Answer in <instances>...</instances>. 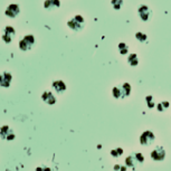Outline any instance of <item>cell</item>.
<instances>
[{
	"instance_id": "2e32d148",
	"label": "cell",
	"mask_w": 171,
	"mask_h": 171,
	"mask_svg": "<svg viewBox=\"0 0 171 171\" xmlns=\"http://www.w3.org/2000/svg\"><path fill=\"white\" fill-rule=\"evenodd\" d=\"M119 49H120V54L121 55H125L129 52V47H127V45L125 43H120L119 44Z\"/></svg>"
},
{
	"instance_id": "83f0119b",
	"label": "cell",
	"mask_w": 171,
	"mask_h": 171,
	"mask_svg": "<svg viewBox=\"0 0 171 171\" xmlns=\"http://www.w3.org/2000/svg\"><path fill=\"white\" fill-rule=\"evenodd\" d=\"M43 169H44V171H50V169L47 167H43Z\"/></svg>"
},
{
	"instance_id": "4316f807",
	"label": "cell",
	"mask_w": 171,
	"mask_h": 171,
	"mask_svg": "<svg viewBox=\"0 0 171 171\" xmlns=\"http://www.w3.org/2000/svg\"><path fill=\"white\" fill-rule=\"evenodd\" d=\"M36 171H44V169H43V167H38V168L36 169Z\"/></svg>"
},
{
	"instance_id": "d4e9b609",
	"label": "cell",
	"mask_w": 171,
	"mask_h": 171,
	"mask_svg": "<svg viewBox=\"0 0 171 171\" xmlns=\"http://www.w3.org/2000/svg\"><path fill=\"white\" fill-rule=\"evenodd\" d=\"M120 168H121V167L119 166V165H115V166H114V170H115V171H120Z\"/></svg>"
},
{
	"instance_id": "d6986e66",
	"label": "cell",
	"mask_w": 171,
	"mask_h": 171,
	"mask_svg": "<svg viewBox=\"0 0 171 171\" xmlns=\"http://www.w3.org/2000/svg\"><path fill=\"white\" fill-rule=\"evenodd\" d=\"M112 93H113V96H114L115 99H120V97H122L121 87H119V86H116V87L113 88V89H112Z\"/></svg>"
},
{
	"instance_id": "7a4b0ae2",
	"label": "cell",
	"mask_w": 171,
	"mask_h": 171,
	"mask_svg": "<svg viewBox=\"0 0 171 171\" xmlns=\"http://www.w3.org/2000/svg\"><path fill=\"white\" fill-rule=\"evenodd\" d=\"M35 45V37L31 35H27L19 41V48L22 52H27Z\"/></svg>"
},
{
	"instance_id": "cb8c5ba5",
	"label": "cell",
	"mask_w": 171,
	"mask_h": 171,
	"mask_svg": "<svg viewBox=\"0 0 171 171\" xmlns=\"http://www.w3.org/2000/svg\"><path fill=\"white\" fill-rule=\"evenodd\" d=\"M161 104L163 105L165 109H168V107H169V102H166V101H165V102H161Z\"/></svg>"
},
{
	"instance_id": "8992f818",
	"label": "cell",
	"mask_w": 171,
	"mask_h": 171,
	"mask_svg": "<svg viewBox=\"0 0 171 171\" xmlns=\"http://www.w3.org/2000/svg\"><path fill=\"white\" fill-rule=\"evenodd\" d=\"M151 158L155 161H162L166 158V151L162 147H157L152 152H151Z\"/></svg>"
},
{
	"instance_id": "7c38bea8",
	"label": "cell",
	"mask_w": 171,
	"mask_h": 171,
	"mask_svg": "<svg viewBox=\"0 0 171 171\" xmlns=\"http://www.w3.org/2000/svg\"><path fill=\"white\" fill-rule=\"evenodd\" d=\"M52 86H53V88L55 89L57 93H63L66 89V85H65V83L63 81H55Z\"/></svg>"
},
{
	"instance_id": "e0dca14e",
	"label": "cell",
	"mask_w": 171,
	"mask_h": 171,
	"mask_svg": "<svg viewBox=\"0 0 171 171\" xmlns=\"http://www.w3.org/2000/svg\"><path fill=\"white\" fill-rule=\"evenodd\" d=\"M135 38L138 39L139 41H141V43H144V41H147V39H148V36L143 33H137L135 34Z\"/></svg>"
},
{
	"instance_id": "484cf974",
	"label": "cell",
	"mask_w": 171,
	"mask_h": 171,
	"mask_svg": "<svg viewBox=\"0 0 171 171\" xmlns=\"http://www.w3.org/2000/svg\"><path fill=\"white\" fill-rule=\"evenodd\" d=\"M120 171H127V166H122L121 168H120Z\"/></svg>"
},
{
	"instance_id": "8fae6325",
	"label": "cell",
	"mask_w": 171,
	"mask_h": 171,
	"mask_svg": "<svg viewBox=\"0 0 171 171\" xmlns=\"http://www.w3.org/2000/svg\"><path fill=\"white\" fill-rule=\"evenodd\" d=\"M59 6H61V1L59 0H46L44 2L45 9H47V10H52V9L58 8Z\"/></svg>"
},
{
	"instance_id": "ffe728a7",
	"label": "cell",
	"mask_w": 171,
	"mask_h": 171,
	"mask_svg": "<svg viewBox=\"0 0 171 171\" xmlns=\"http://www.w3.org/2000/svg\"><path fill=\"white\" fill-rule=\"evenodd\" d=\"M122 155H123V149H121V148H117V149H114L111 151V155H113L114 158H117V157H120Z\"/></svg>"
},
{
	"instance_id": "52a82bcc",
	"label": "cell",
	"mask_w": 171,
	"mask_h": 171,
	"mask_svg": "<svg viewBox=\"0 0 171 171\" xmlns=\"http://www.w3.org/2000/svg\"><path fill=\"white\" fill-rule=\"evenodd\" d=\"M19 6L16 5V4H11L7 7V9H6L5 14L7 17H9V18H16L18 15H19Z\"/></svg>"
},
{
	"instance_id": "9c48e42d",
	"label": "cell",
	"mask_w": 171,
	"mask_h": 171,
	"mask_svg": "<svg viewBox=\"0 0 171 171\" xmlns=\"http://www.w3.org/2000/svg\"><path fill=\"white\" fill-rule=\"evenodd\" d=\"M11 79H12V76H11L10 73H2L0 74V86L2 87H9L11 83Z\"/></svg>"
},
{
	"instance_id": "3957f363",
	"label": "cell",
	"mask_w": 171,
	"mask_h": 171,
	"mask_svg": "<svg viewBox=\"0 0 171 171\" xmlns=\"http://www.w3.org/2000/svg\"><path fill=\"white\" fill-rule=\"evenodd\" d=\"M155 134L151 131H144L141 135H140V143L142 145H150L155 142Z\"/></svg>"
},
{
	"instance_id": "6da1fadb",
	"label": "cell",
	"mask_w": 171,
	"mask_h": 171,
	"mask_svg": "<svg viewBox=\"0 0 171 171\" xmlns=\"http://www.w3.org/2000/svg\"><path fill=\"white\" fill-rule=\"evenodd\" d=\"M84 22H85V20H84L83 17L81 15H76L74 18L67 21V26L71 29H73L74 31H79L84 27Z\"/></svg>"
},
{
	"instance_id": "5bb4252c",
	"label": "cell",
	"mask_w": 171,
	"mask_h": 171,
	"mask_svg": "<svg viewBox=\"0 0 171 171\" xmlns=\"http://www.w3.org/2000/svg\"><path fill=\"white\" fill-rule=\"evenodd\" d=\"M137 165H139V163H138V161L135 160L134 155H129L127 159H125V166L127 167H130V168L135 169Z\"/></svg>"
},
{
	"instance_id": "4fadbf2b",
	"label": "cell",
	"mask_w": 171,
	"mask_h": 171,
	"mask_svg": "<svg viewBox=\"0 0 171 171\" xmlns=\"http://www.w3.org/2000/svg\"><path fill=\"white\" fill-rule=\"evenodd\" d=\"M120 87H121L122 97H127V96H129V95L131 94V85L129 83H124L122 86H120Z\"/></svg>"
},
{
	"instance_id": "603a6c76",
	"label": "cell",
	"mask_w": 171,
	"mask_h": 171,
	"mask_svg": "<svg viewBox=\"0 0 171 171\" xmlns=\"http://www.w3.org/2000/svg\"><path fill=\"white\" fill-rule=\"evenodd\" d=\"M157 109H158V111H160V112H163V111L166 110V109L163 107V105L161 104V103H159V104L157 105Z\"/></svg>"
},
{
	"instance_id": "277c9868",
	"label": "cell",
	"mask_w": 171,
	"mask_h": 171,
	"mask_svg": "<svg viewBox=\"0 0 171 171\" xmlns=\"http://www.w3.org/2000/svg\"><path fill=\"white\" fill-rule=\"evenodd\" d=\"M138 11H139V16H140V18H141L143 21H148V20H150V18H151V16H152V11H151V9H150L148 6H145V5L140 6Z\"/></svg>"
},
{
	"instance_id": "5b68a950",
	"label": "cell",
	"mask_w": 171,
	"mask_h": 171,
	"mask_svg": "<svg viewBox=\"0 0 171 171\" xmlns=\"http://www.w3.org/2000/svg\"><path fill=\"white\" fill-rule=\"evenodd\" d=\"M0 137H1V139H4V140L11 141V140L15 139V133L12 132V130L9 127L4 125V127H0Z\"/></svg>"
},
{
	"instance_id": "ac0fdd59",
	"label": "cell",
	"mask_w": 171,
	"mask_h": 171,
	"mask_svg": "<svg viewBox=\"0 0 171 171\" xmlns=\"http://www.w3.org/2000/svg\"><path fill=\"white\" fill-rule=\"evenodd\" d=\"M111 4H112V6H113L114 9L119 10V9L122 7V5H123V0H112Z\"/></svg>"
},
{
	"instance_id": "ba28073f",
	"label": "cell",
	"mask_w": 171,
	"mask_h": 171,
	"mask_svg": "<svg viewBox=\"0 0 171 171\" xmlns=\"http://www.w3.org/2000/svg\"><path fill=\"white\" fill-rule=\"evenodd\" d=\"M15 34H16V30L12 27H10V26H8V27L5 28V33L2 35V39L5 40V43L9 44V43H11V40L14 38Z\"/></svg>"
},
{
	"instance_id": "30bf717a",
	"label": "cell",
	"mask_w": 171,
	"mask_h": 171,
	"mask_svg": "<svg viewBox=\"0 0 171 171\" xmlns=\"http://www.w3.org/2000/svg\"><path fill=\"white\" fill-rule=\"evenodd\" d=\"M41 99H43V101H44L45 103H47V104L49 105H54L56 103V99L55 96L53 95V93L52 92H44V93L41 94Z\"/></svg>"
},
{
	"instance_id": "9a60e30c",
	"label": "cell",
	"mask_w": 171,
	"mask_h": 171,
	"mask_svg": "<svg viewBox=\"0 0 171 171\" xmlns=\"http://www.w3.org/2000/svg\"><path fill=\"white\" fill-rule=\"evenodd\" d=\"M127 62H129V64L131 65V66H137L139 64V58H138V55L137 54H131V55L129 56V58H127Z\"/></svg>"
},
{
	"instance_id": "44dd1931",
	"label": "cell",
	"mask_w": 171,
	"mask_h": 171,
	"mask_svg": "<svg viewBox=\"0 0 171 171\" xmlns=\"http://www.w3.org/2000/svg\"><path fill=\"white\" fill-rule=\"evenodd\" d=\"M134 158H135V160L138 161V163H142L144 161V157L142 153H140V152H137V153H134Z\"/></svg>"
},
{
	"instance_id": "7402d4cb",
	"label": "cell",
	"mask_w": 171,
	"mask_h": 171,
	"mask_svg": "<svg viewBox=\"0 0 171 171\" xmlns=\"http://www.w3.org/2000/svg\"><path fill=\"white\" fill-rule=\"evenodd\" d=\"M152 99H153V97H152L151 95H148V96L145 97L147 104H148V106H149V107H153V106H155V103H153V101H152Z\"/></svg>"
}]
</instances>
